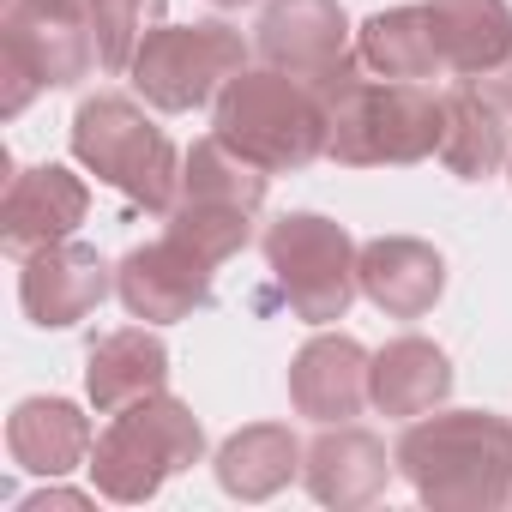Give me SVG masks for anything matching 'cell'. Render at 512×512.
<instances>
[{"mask_svg": "<svg viewBox=\"0 0 512 512\" xmlns=\"http://www.w3.org/2000/svg\"><path fill=\"white\" fill-rule=\"evenodd\" d=\"M163 0H91V43L103 73H127L139 43L157 31Z\"/></svg>", "mask_w": 512, "mask_h": 512, "instance_id": "24", "label": "cell"}, {"mask_svg": "<svg viewBox=\"0 0 512 512\" xmlns=\"http://www.w3.org/2000/svg\"><path fill=\"white\" fill-rule=\"evenodd\" d=\"M37 7H61V13H85L91 19V0H37Z\"/></svg>", "mask_w": 512, "mask_h": 512, "instance_id": "28", "label": "cell"}, {"mask_svg": "<svg viewBox=\"0 0 512 512\" xmlns=\"http://www.w3.org/2000/svg\"><path fill=\"white\" fill-rule=\"evenodd\" d=\"M392 458L434 512H494L512 500V422L494 410H428L398 434Z\"/></svg>", "mask_w": 512, "mask_h": 512, "instance_id": "1", "label": "cell"}, {"mask_svg": "<svg viewBox=\"0 0 512 512\" xmlns=\"http://www.w3.org/2000/svg\"><path fill=\"white\" fill-rule=\"evenodd\" d=\"M169 386V344L151 332V326H121V332H103L85 356V392L103 416L151 398Z\"/></svg>", "mask_w": 512, "mask_h": 512, "instance_id": "16", "label": "cell"}, {"mask_svg": "<svg viewBox=\"0 0 512 512\" xmlns=\"http://www.w3.org/2000/svg\"><path fill=\"white\" fill-rule=\"evenodd\" d=\"M235 73H247V43L223 19H205V25H157L139 43L133 67H127L133 91L151 109H163V115L205 109L211 97H223V85Z\"/></svg>", "mask_w": 512, "mask_h": 512, "instance_id": "7", "label": "cell"}, {"mask_svg": "<svg viewBox=\"0 0 512 512\" xmlns=\"http://www.w3.org/2000/svg\"><path fill=\"white\" fill-rule=\"evenodd\" d=\"M49 506H67V512H79V506H91L85 494H67V488H49V494H31V500H19V512H49Z\"/></svg>", "mask_w": 512, "mask_h": 512, "instance_id": "27", "label": "cell"}, {"mask_svg": "<svg viewBox=\"0 0 512 512\" xmlns=\"http://www.w3.org/2000/svg\"><path fill=\"white\" fill-rule=\"evenodd\" d=\"M85 211H91V187L73 169H61V163L19 169L7 181V199H0V247L13 260H31V253H43L55 241H73Z\"/></svg>", "mask_w": 512, "mask_h": 512, "instance_id": "11", "label": "cell"}, {"mask_svg": "<svg viewBox=\"0 0 512 512\" xmlns=\"http://www.w3.org/2000/svg\"><path fill=\"white\" fill-rule=\"evenodd\" d=\"M428 13L440 25L446 73H458L464 85H476L482 73H494L512 55V7L506 0H428Z\"/></svg>", "mask_w": 512, "mask_h": 512, "instance_id": "22", "label": "cell"}, {"mask_svg": "<svg viewBox=\"0 0 512 512\" xmlns=\"http://www.w3.org/2000/svg\"><path fill=\"white\" fill-rule=\"evenodd\" d=\"M446 290V260L416 235H380L362 247V296L386 320H422Z\"/></svg>", "mask_w": 512, "mask_h": 512, "instance_id": "15", "label": "cell"}, {"mask_svg": "<svg viewBox=\"0 0 512 512\" xmlns=\"http://www.w3.org/2000/svg\"><path fill=\"white\" fill-rule=\"evenodd\" d=\"M302 458L308 446L284 422H253L217 446V482L235 500H272L278 488H290V476H302Z\"/></svg>", "mask_w": 512, "mask_h": 512, "instance_id": "21", "label": "cell"}, {"mask_svg": "<svg viewBox=\"0 0 512 512\" xmlns=\"http://www.w3.org/2000/svg\"><path fill=\"white\" fill-rule=\"evenodd\" d=\"M458 181H488L500 175V163L512 157V133H506V109L488 103L476 85H452L440 91V151H434Z\"/></svg>", "mask_w": 512, "mask_h": 512, "instance_id": "19", "label": "cell"}, {"mask_svg": "<svg viewBox=\"0 0 512 512\" xmlns=\"http://www.w3.org/2000/svg\"><path fill=\"white\" fill-rule=\"evenodd\" d=\"M91 67H97V43H91L85 13L37 7V0H7V19H0V73H7V97H0V115H19L37 91L79 85Z\"/></svg>", "mask_w": 512, "mask_h": 512, "instance_id": "8", "label": "cell"}, {"mask_svg": "<svg viewBox=\"0 0 512 512\" xmlns=\"http://www.w3.org/2000/svg\"><path fill=\"white\" fill-rule=\"evenodd\" d=\"M91 422H85V410L79 404H67V398H25L13 416H7V452H13V464L19 470H31V476H67V470H79V464H91Z\"/></svg>", "mask_w": 512, "mask_h": 512, "instance_id": "18", "label": "cell"}, {"mask_svg": "<svg viewBox=\"0 0 512 512\" xmlns=\"http://www.w3.org/2000/svg\"><path fill=\"white\" fill-rule=\"evenodd\" d=\"M73 157L145 211H169L181 193V151L133 97L115 91L85 97L73 115Z\"/></svg>", "mask_w": 512, "mask_h": 512, "instance_id": "5", "label": "cell"}, {"mask_svg": "<svg viewBox=\"0 0 512 512\" xmlns=\"http://www.w3.org/2000/svg\"><path fill=\"white\" fill-rule=\"evenodd\" d=\"M199 458H205V428H199V416H193L181 398L151 392V398L115 410V422L97 434L85 470H91V482H97L103 500H115V506H145L169 476L193 470Z\"/></svg>", "mask_w": 512, "mask_h": 512, "instance_id": "4", "label": "cell"}, {"mask_svg": "<svg viewBox=\"0 0 512 512\" xmlns=\"http://www.w3.org/2000/svg\"><path fill=\"white\" fill-rule=\"evenodd\" d=\"M266 266H272L290 314L308 326L344 320L362 290V247L350 241L344 223H332L320 211H284L266 229Z\"/></svg>", "mask_w": 512, "mask_h": 512, "instance_id": "6", "label": "cell"}, {"mask_svg": "<svg viewBox=\"0 0 512 512\" xmlns=\"http://www.w3.org/2000/svg\"><path fill=\"white\" fill-rule=\"evenodd\" d=\"M211 7H241V0H211Z\"/></svg>", "mask_w": 512, "mask_h": 512, "instance_id": "29", "label": "cell"}, {"mask_svg": "<svg viewBox=\"0 0 512 512\" xmlns=\"http://www.w3.org/2000/svg\"><path fill=\"white\" fill-rule=\"evenodd\" d=\"M368 368L374 356L350 338V332H320L296 350L290 362V404L308 422H350L368 404Z\"/></svg>", "mask_w": 512, "mask_h": 512, "instance_id": "13", "label": "cell"}, {"mask_svg": "<svg viewBox=\"0 0 512 512\" xmlns=\"http://www.w3.org/2000/svg\"><path fill=\"white\" fill-rule=\"evenodd\" d=\"M356 55L380 79L428 85V79L446 73V49H440V25L428 13V0H422V7H386V13H374L356 31Z\"/></svg>", "mask_w": 512, "mask_h": 512, "instance_id": "20", "label": "cell"}, {"mask_svg": "<svg viewBox=\"0 0 512 512\" xmlns=\"http://www.w3.org/2000/svg\"><path fill=\"white\" fill-rule=\"evenodd\" d=\"M506 175H512V157H506Z\"/></svg>", "mask_w": 512, "mask_h": 512, "instance_id": "30", "label": "cell"}, {"mask_svg": "<svg viewBox=\"0 0 512 512\" xmlns=\"http://www.w3.org/2000/svg\"><path fill=\"white\" fill-rule=\"evenodd\" d=\"M260 55L278 73L296 79H326L332 67L350 61V19L338 0H272L260 13Z\"/></svg>", "mask_w": 512, "mask_h": 512, "instance_id": "12", "label": "cell"}, {"mask_svg": "<svg viewBox=\"0 0 512 512\" xmlns=\"http://www.w3.org/2000/svg\"><path fill=\"white\" fill-rule=\"evenodd\" d=\"M211 133L223 145H235L247 163H260L266 175H296L314 157H326L332 139V115L314 79L260 67V73H235L217 97V121Z\"/></svg>", "mask_w": 512, "mask_h": 512, "instance_id": "3", "label": "cell"}, {"mask_svg": "<svg viewBox=\"0 0 512 512\" xmlns=\"http://www.w3.org/2000/svg\"><path fill=\"white\" fill-rule=\"evenodd\" d=\"M211 260L205 253H193L181 235H157V241H145V247H133L127 260L115 266V296H121V308L133 314V320H145V326H175V320H187V314H199L205 302H211Z\"/></svg>", "mask_w": 512, "mask_h": 512, "instance_id": "9", "label": "cell"}, {"mask_svg": "<svg viewBox=\"0 0 512 512\" xmlns=\"http://www.w3.org/2000/svg\"><path fill=\"white\" fill-rule=\"evenodd\" d=\"M332 115L326 157L344 169H410L440 151V97L410 79H362V55L314 79Z\"/></svg>", "mask_w": 512, "mask_h": 512, "instance_id": "2", "label": "cell"}, {"mask_svg": "<svg viewBox=\"0 0 512 512\" xmlns=\"http://www.w3.org/2000/svg\"><path fill=\"white\" fill-rule=\"evenodd\" d=\"M476 91H482L488 103H500V109L512 115V55H506V61H500L494 73H482V79H476Z\"/></svg>", "mask_w": 512, "mask_h": 512, "instance_id": "26", "label": "cell"}, {"mask_svg": "<svg viewBox=\"0 0 512 512\" xmlns=\"http://www.w3.org/2000/svg\"><path fill=\"white\" fill-rule=\"evenodd\" d=\"M446 392H452V356L428 338H392L368 368V404L398 422L440 410Z\"/></svg>", "mask_w": 512, "mask_h": 512, "instance_id": "17", "label": "cell"}, {"mask_svg": "<svg viewBox=\"0 0 512 512\" xmlns=\"http://www.w3.org/2000/svg\"><path fill=\"white\" fill-rule=\"evenodd\" d=\"M109 290H115V266L103 260L97 247H85V241H55V247L31 253L25 272H19L25 320L43 326V332H67V326H79L85 314L103 308Z\"/></svg>", "mask_w": 512, "mask_h": 512, "instance_id": "10", "label": "cell"}, {"mask_svg": "<svg viewBox=\"0 0 512 512\" xmlns=\"http://www.w3.org/2000/svg\"><path fill=\"white\" fill-rule=\"evenodd\" d=\"M392 470H398V458L386 452V440L368 434V428H350V422H326V434L302 458L308 494L320 506H338V512L380 500L386 482H392Z\"/></svg>", "mask_w": 512, "mask_h": 512, "instance_id": "14", "label": "cell"}, {"mask_svg": "<svg viewBox=\"0 0 512 512\" xmlns=\"http://www.w3.org/2000/svg\"><path fill=\"white\" fill-rule=\"evenodd\" d=\"M266 169L247 163L235 145H223L217 133L193 139V151L181 157V193L175 199H193V205H229V211H260L266 205Z\"/></svg>", "mask_w": 512, "mask_h": 512, "instance_id": "23", "label": "cell"}, {"mask_svg": "<svg viewBox=\"0 0 512 512\" xmlns=\"http://www.w3.org/2000/svg\"><path fill=\"white\" fill-rule=\"evenodd\" d=\"M163 217H169V235H181L193 253H205L211 266L235 260V253L253 241V217H247V211H229V205H193V199H175Z\"/></svg>", "mask_w": 512, "mask_h": 512, "instance_id": "25", "label": "cell"}]
</instances>
